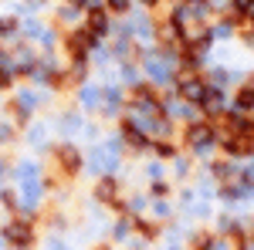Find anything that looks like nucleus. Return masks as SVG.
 <instances>
[{
    "mask_svg": "<svg viewBox=\"0 0 254 250\" xmlns=\"http://www.w3.org/2000/svg\"><path fill=\"white\" fill-rule=\"evenodd\" d=\"M3 237H7L14 247H27V244H31V227H24L20 220H14V223L3 230Z\"/></svg>",
    "mask_w": 254,
    "mask_h": 250,
    "instance_id": "obj_1",
    "label": "nucleus"
},
{
    "mask_svg": "<svg viewBox=\"0 0 254 250\" xmlns=\"http://www.w3.org/2000/svg\"><path fill=\"white\" fill-rule=\"evenodd\" d=\"M180 92H183L187 101H203V92H207V88H203L196 78H183V81H180Z\"/></svg>",
    "mask_w": 254,
    "mask_h": 250,
    "instance_id": "obj_2",
    "label": "nucleus"
},
{
    "mask_svg": "<svg viewBox=\"0 0 254 250\" xmlns=\"http://www.w3.org/2000/svg\"><path fill=\"white\" fill-rule=\"evenodd\" d=\"M149 75H153L156 85H163V81L170 78V68H166V64H156V61H149Z\"/></svg>",
    "mask_w": 254,
    "mask_h": 250,
    "instance_id": "obj_3",
    "label": "nucleus"
},
{
    "mask_svg": "<svg viewBox=\"0 0 254 250\" xmlns=\"http://www.w3.org/2000/svg\"><path fill=\"white\" fill-rule=\"evenodd\" d=\"M251 108H254V88H248L237 95V112H251Z\"/></svg>",
    "mask_w": 254,
    "mask_h": 250,
    "instance_id": "obj_4",
    "label": "nucleus"
},
{
    "mask_svg": "<svg viewBox=\"0 0 254 250\" xmlns=\"http://www.w3.org/2000/svg\"><path fill=\"white\" fill-rule=\"evenodd\" d=\"M116 193V183L112 179H102V186H98V196H112Z\"/></svg>",
    "mask_w": 254,
    "mask_h": 250,
    "instance_id": "obj_5",
    "label": "nucleus"
},
{
    "mask_svg": "<svg viewBox=\"0 0 254 250\" xmlns=\"http://www.w3.org/2000/svg\"><path fill=\"white\" fill-rule=\"evenodd\" d=\"M81 101H85V105H95V101H98V92H95V88H85V92H81Z\"/></svg>",
    "mask_w": 254,
    "mask_h": 250,
    "instance_id": "obj_6",
    "label": "nucleus"
},
{
    "mask_svg": "<svg viewBox=\"0 0 254 250\" xmlns=\"http://www.w3.org/2000/svg\"><path fill=\"white\" fill-rule=\"evenodd\" d=\"M0 34H14V20H10V17L0 20Z\"/></svg>",
    "mask_w": 254,
    "mask_h": 250,
    "instance_id": "obj_7",
    "label": "nucleus"
},
{
    "mask_svg": "<svg viewBox=\"0 0 254 250\" xmlns=\"http://www.w3.org/2000/svg\"><path fill=\"white\" fill-rule=\"evenodd\" d=\"M112 10H129V0H109Z\"/></svg>",
    "mask_w": 254,
    "mask_h": 250,
    "instance_id": "obj_8",
    "label": "nucleus"
},
{
    "mask_svg": "<svg viewBox=\"0 0 254 250\" xmlns=\"http://www.w3.org/2000/svg\"><path fill=\"white\" fill-rule=\"evenodd\" d=\"M10 85V71H0V88H7Z\"/></svg>",
    "mask_w": 254,
    "mask_h": 250,
    "instance_id": "obj_9",
    "label": "nucleus"
},
{
    "mask_svg": "<svg viewBox=\"0 0 254 250\" xmlns=\"http://www.w3.org/2000/svg\"><path fill=\"white\" fill-rule=\"evenodd\" d=\"M234 7H237V10H248V7H251V0H234Z\"/></svg>",
    "mask_w": 254,
    "mask_h": 250,
    "instance_id": "obj_10",
    "label": "nucleus"
},
{
    "mask_svg": "<svg viewBox=\"0 0 254 250\" xmlns=\"http://www.w3.org/2000/svg\"><path fill=\"white\" fill-rule=\"evenodd\" d=\"M0 176H3V162H0Z\"/></svg>",
    "mask_w": 254,
    "mask_h": 250,
    "instance_id": "obj_11",
    "label": "nucleus"
}]
</instances>
